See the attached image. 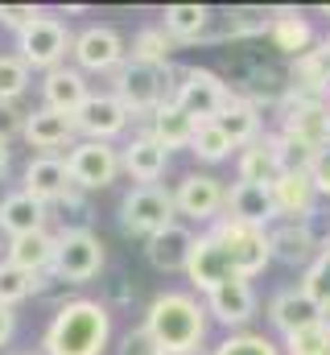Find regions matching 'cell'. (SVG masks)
<instances>
[{
    "mask_svg": "<svg viewBox=\"0 0 330 355\" xmlns=\"http://www.w3.org/2000/svg\"><path fill=\"white\" fill-rule=\"evenodd\" d=\"M107 339H112V310L91 297H71L54 310L42 335V355H103Z\"/></svg>",
    "mask_w": 330,
    "mask_h": 355,
    "instance_id": "1",
    "label": "cell"
},
{
    "mask_svg": "<svg viewBox=\"0 0 330 355\" xmlns=\"http://www.w3.org/2000/svg\"><path fill=\"white\" fill-rule=\"evenodd\" d=\"M145 331L162 355H198L202 339H207V306L182 289L157 293L149 302Z\"/></svg>",
    "mask_w": 330,
    "mask_h": 355,
    "instance_id": "2",
    "label": "cell"
},
{
    "mask_svg": "<svg viewBox=\"0 0 330 355\" xmlns=\"http://www.w3.org/2000/svg\"><path fill=\"white\" fill-rule=\"evenodd\" d=\"M173 67H149L137 58H124L120 71H112V95L128 107V116H153L165 99H173Z\"/></svg>",
    "mask_w": 330,
    "mask_h": 355,
    "instance_id": "3",
    "label": "cell"
},
{
    "mask_svg": "<svg viewBox=\"0 0 330 355\" xmlns=\"http://www.w3.org/2000/svg\"><path fill=\"white\" fill-rule=\"evenodd\" d=\"M71 46H75V33H71V25H67L62 17H54V12H42L29 29L17 33V58H21L29 71H42V75L67 67Z\"/></svg>",
    "mask_w": 330,
    "mask_h": 355,
    "instance_id": "4",
    "label": "cell"
},
{
    "mask_svg": "<svg viewBox=\"0 0 330 355\" xmlns=\"http://www.w3.org/2000/svg\"><path fill=\"white\" fill-rule=\"evenodd\" d=\"M232 99H236V91L227 87L215 71H207V67H182V71H177L173 103H177L194 124H215Z\"/></svg>",
    "mask_w": 330,
    "mask_h": 355,
    "instance_id": "5",
    "label": "cell"
},
{
    "mask_svg": "<svg viewBox=\"0 0 330 355\" xmlns=\"http://www.w3.org/2000/svg\"><path fill=\"white\" fill-rule=\"evenodd\" d=\"M173 219H177V207H173V190H165V186H132L120 198V232L124 236L153 240Z\"/></svg>",
    "mask_w": 330,
    "mask_h": 355,
    "instance_id": "6",
    "label": "cell"
},
{
    "mask_svg": "<svg viewBox=\"0 0 330 355\" xmlns=\"http://www.w3.org/2000/svg\"><path fill=\"white\" fill-rule=\"evenodd\" d=\"M107 261L103 240L91 227H67L58 232V252H54V277L62 285H87L91 277H99V268Z\"/></svg>",
    "mask_w": 330,
    "mask_h": 355,
    "instance_id": "7",
    "label": "cell"
},
{
    "mask_svg": "<svg viewBox=\"0 0 330 355\" xmlns=\"http://www.w3.org/2000/svg\"><path fill=\"white\" fill-rule=\"evenodd\" d=\"M211 236L227 248V257L236 265V277H244V281H252L256 272H264V265L272 261L268 232H260V227H248V223H236V219L219 215L215 227H211Z\"/></svg>",
    "mask_w": 330,
    "mask_h": 355,
    "instance_id": "8",
    "label": "cell"
},
{
    "mask_svg": "<svg viewBox=\"0 0 330 355\" xmlns=\"http://www.w3.org/2000/svg\"><path fill=\"white\" fill-rule=\"evenodd\" d=\"M281 137L322 153L330 149V99H297L285 95L281 99Z\"/></svg>",
    "mask_w": 330,
    "mask_h": 355,
    "instance_id": "9",
    "label": "cell"
},
{
    "mask_svg": "<svg viewBox=\"0 0 330 355\" xmlns=\"http://www.w3.org/2000/svg\"><path fill=\"white\" fill-rule=\"evenodd\" d=\"M67 170H71V182L79 190H103L124 174L120 149L107 141H75V149L67 153Z\"/></svg>",
    "mask_w": 330,
    "mask_h": 355,
    "instance_id": "10",
    "label": "cell"
},
{
    "mask_svg": "<svg viewBox=\"0 0 330 355\" xmlns=\"http://www.w3.org/2000/svg\"><path fill=\"white\" fill-rule=\"evenodd\" d=\"M79 71H91V75H112L124 67L128 50H124V37L112 29V25H87L82 33H75V46H71Z\"/></svg>",
    "mask_w": 330,
    "mask_h": 355,
    "instance_id": "11",
    "label": "cell"
},
{
    "mask_svg": "<svg viewBox=\"0 0 330 355\" xmlns=\"http://www.w3.org/2000/svg\"><path fill=\"white\" fill-rule=\"evenodd\" d=\"M128 107L112 95V91H91L82 99V107L75 112V128H79L82 141H116L124 128H128Z\"/></svg>",
    "mask_w": 330,
    "mask_h": 355,
    "instance_id": "12",
    "label": "cell"
},
{
    "mask_svg": "<svg viewBox=\"0 0 330 355\" xmlns=\"http://www.w3.org/2000/svg\"><path fill=\"white\" fill-rule=\"evenodd\" d=\"M227 202V186L215 174H186L173 186V207L177 215L194 219V223H215L219 211Z\"/></svg>",
    "mask_w": 330,
    "mask_h": 355,
    "instance_id": "13",
    "label": "cell"
},
{
    "mask_svg": "<svg viewBox=\"0 0 330 355\" xmlns=\"http://www.w3.org/2000/svg\"><path fill=\"white\" fill-rule=\"evenodd\" d=\"M75 137H79L75 116L54 112V107H33V112H25V132H21V141H25L29 149H37V157H58L62 145L75 149Z\"/></svg>",
    "mask_w": 330,
    "mask_h": 355,
    "instance_id": "14",
    "label": "cell"
},
{
    "mask_svg": "<svg viewBox=\"0 0 330 355\" xmlns=\"http://www.w3.org/2000/svg\"><path fill=\"white\" fill-rule=\"evenodd\" d=\"M120 166H124V174L132 178L137 186H162L165 170H169V149L157 145V137L145 128V132H137L120 149Z\"/></svg>",
    "mask_w": 330,
    "mask_h": 355,
    "instance_id": "15",
    "label": "cell"
},
{
    "mask_svg": "<svg viewBox=\"0 0 330 355\" xmlns=\"http://www.w3.org/2000/svg\"><path fill=\"white\" fill-rule=\"evenodd\" d=\"M223 211H227V219H236V223H248V227H260V232H268V227L277 223L272 190H268V186H256V182H240V178L232 182Z\"/></svg>",
    "mask_w": 330,
    "mask_h": 355,
    "instance_id": "16",
    "label": "cell"
},
{
    "mask_svg": "<svg viewBox=\"0 0 330 355\" xmlns=\"http://www.w3.org/2000/svg\"><path fill=\"white\" fill-rule=\"evenodd\" d=\"M186 277H190V285H194V289H202V293H211L215 285H223V281H232V277H236V265H232L227 248H223L211 232L194 240V252H190Z\"/></svg>",
    "mask_w": 330,
    "mask_h": 355,
    "instance_id": "17",
    "label": "cell"
},
{
    "mask_svg": "<svg viewBox=\"0 0 330 355\" xmlns=\"http://www.w3.org/2000/svg\"><path fill=\"white\" fill-rule=\"evenodd\" d=\"M207 314L215 322H223V327H248L252 314H256V289H252V281L232 277V281L215 285L207 293Z\"/></svg>",
    "mask_w": 330,
    "mask_h": 355,
    "instance_id": "18",
    "label": "cell"
},
{
    "mask_svg": "<svg viewBox=\"0 0 330 355\" xmlns=\"http://www.w3.org/2000/svg\"><path fill=\"white\" fill-rule=\"evenodd\" d=\"M272 207H277V219L285 215V223H310L314 215V202H318V190L310 174H297V170H285L272 186Z\"/></svg>",
    "mask_w": 330,
    "mask_h": 355,
    "instance_id": "19",
    "label": "cell"
},
{
    "mask_svg": "<svg viewBox=\"0 0 330 355\" xmlns=\"http://www.w3.org/2000/svg\"><path fill=\"white\" fill-rule=\"evenodd\" d=\"M71 170H67V157H33L21 174V190L33 194L37 202H62L71 194Z\"/></svg>",
    "mask_w": 330,
    "mask_h": 355,
    "instance_id": "20",
    "label": "cell"
},
{
    "mask_svg": "<svg viewBox=\"0 0 330 355\" xmlns=\"http://www.w3.org/2000/svg\"><path fill=\"white\" fill-rule=\"evenodd\" d=\"M194 232L186 227V223H169L165 232H157L153 240H145V257H149V265L157 268V272H186L190 265V252H194Z\"/></svg>",
    "mask_w": 330,
    "mask_h": 355,
    "instance_id": "21",
    "label": "cell"
},
{
    "mask_svg": "<svg viewBox=\"0 0 330 355\" xmlns=\"http://www.w3.org/2000/svg\"><path fill=\"white\" fill-rule=\"evenodd\" d=\"M46 219H50V207L37 202V198L25 194V190H12V194L0 198V232H4L8 240L46 232Z\"/></svg>",
    "mask_w": 330,
    "mask_h": 355,
    "instance_id": "22",
    "label": "cell"
},
{
    "mask_svg": "<svg viewBox=\"0 0 330 355\" xmlns=\"http://www.w3.org/2000/svg\"><path fill=\"white\" fill-rule=\"evenodd\" d=\"M268 244H272V261H281V265L310 268L318 261V252H322V244L310 232V223H277V227H268Z\"/></svg>",
    "mask_w": 330,
    "mask_h": 355,
    "instance_id": "23",
    "label": "cell"
},
{
    "mask_svg": "<svg viewBox=\"0 0 330 355\" xmlns=\"http://www.w3.org/2000/svg\"><path fill=\"white\" fill-rule=\"evenodd\" d=\"M54 252H58V236L46 227V232H33V236H17V240H8L4 261L17 265L21 272H29V277H46V272L54 268Z\"/></svg>",
    "mask_w": 330,
    "mask_h": 355,
    "instance_id": "24",
    "label": "cell"
},
{
    "mask_svg": "<svg viewBox=\"0 0 330 355\" xmlns=\"http://www.w3.org/2000/svg\"><path fill=\"white\" fill-rule=\"evenodd\" d=\"M268 42H272L277 54H285V58L293 62V58H302L306 50H314V25H310L297 8H272Z\"/></svg>",
    "mask_w": 330,
    "mask_h": 355,
    "instance_id": "25",
    "label": "cell"
},
{
    "mask_svg": "<svg viewBox=\"0 0 330 355\" xmlns=\"http://www.w3.org/2000/svg\"><path fill=\"white\" fill-rule=\"evenodd\" d=\"M268 322L289 339V335H297V331H306V327L318 322V306L306 297L302 285H297V289H281V293L268 302Z\"/></svg>",
    "mask_w": 330,
    "mask_h": 355,
    "instance_id": "26",
    "label": "cell"
},
{
    "mask_svg": "<svg viewBox=\"0 0 330 355\" xmlns=\"http://www.w3.org/2000/svg\"><path fill=\"white\" fill-rule=\"evenodd\" d=\"M87 95L91 91H87V79H82L79 67H58V71H50L42 79V107H54V112L75 116Z\"/></svg>",
    "mask_w": 330,
    "mask_h": 355,
    "instance_id": "27",
    "label": "cell"
},
{
    "mask_svg": "<svg viewBox=\"0 0 330 355\" xmlns=\"http://www.w3.org/2000/svg\"><path fill=\"white\" fill-rule=\"evenodd\" d=\"M289 95L297 99H330V67L318 50H306L289 62Z\"/></svg>",
    "mask_w": 330,
    "mask_h": 355,
    "instance_id": "28",
    "label": "cell"
},
{
    "mask_svg": "<svg viewBox=\"0 0 330 355\" xmlns=\"http://www.w3.org/2000/svg\"><path fill=\"white\" fill-rule=\"evenodd\" d=\"M149 132L157 137V145H165L169 153L173 149H190V141H194V132H198V124L173 103V99H165L162 107L149 116Z\"/></svg>",
    "mask_w": 330,
    "mask_h": 355,
    "instance_id": "29",
    "label": "cell"
},
{
    "mask_svg": "<svg viewBox=\"0 0 330 355\" xmlns=\"http://www.w3.org/2000/svg\"><path fill=\"white\" fill-rule=\"evenodd\" d=\"M281 174L285 170H281V157H277V137H260V141L244 145V153H240V182L272 186Z\"/></svg>",
    "mask_w": 330,
    "mask_h": 355,
    "instance_id": "30",
    "label": "cell"
},
{
    "mask_svg": "<svg viewBox=\"0 0 330 355\" xmlns=\"http://www.w3.org/2000/svg\"><path fill=\"white\" fill-rule=\"evenodd\" d=\"M207 25H211V8L207 4H169L162 12V29L177 42H202L207 37Z\"/></svg>",
    "mask_w": 330,
    "mask_h": 355,
    "instance_id": "31",
    "label": "cell"
},
{
    "mask_svg": "<svg viewBox=\"0 0 330 355\" xmlns=\"http://www.w3.org/2000/svg\"><path fill=\"white\" fill-rule=\"evenodd\" d=\"M223 132H227V141L240 149V145H252V141H260V107H252L244 95H236L227 107H223V116L215 120Z\"/></svg>",
    "mask_w": 330,
    "mask_h": 355,
    "instance_id": "32",
    "label": "cell"
},
{
    "mask_svg": "<svg viewBox=\"0 0 330 355\" xmlns=\"http://www.w3.org/2000/svg\"><path fill=\"white\" fill-rule=\"evenodd\" d=\"M173 50H177V42L165 33L162 25H145V29H137L132 54H128V58L149 62V67H169V54H173Z\"/></svg>",
    "mask_w": 330,
    "mask_h": 355,
    "instance_id": "33",
    "label": "cell"
},
{
    "mask_svg": "<svg viewBox=\"0 0 330 355\" xmlns=\"http://www.w3.org/2000/svg\"><path fill=\"white\" fill-rule=\"evenodd\" d=\"M268 25H272V8H256V4H248V8H232V12L223 17V33H219V37H207V42H223V37H256V33H268Z\"/></svg>",
    "mask_w": 330,
    "mask_h": 355,
    "instance_id": "34",
    "label": "cell"
},
{
    "mask_svg": "<svg viewBox=\"0 0 330 355\" xmlns=\"http://www.w3.org/2000/svg\"><path fill=\"white\" fill-rule=\"evenodd\" d=\"M232 141H227V132L219 128V124H198V132H194V141H190V153L198 157V162H227L232 157Z\"/></svg>",
    "mask_w": 330,
    "mask_h": 355,
    "instance_id": "35",
    "label": "cell"
},
{
    "mask_svg": "<svg viewBox=\"0 0 330 355\" xmlns=\"http://www.w3.org/2000/svg\"><path fill=\"white\" fill-rule=\"evenodd\" d=\"M33 83V71L17 54H0V103H17Z\"/></svg>",
    "mask_w": 330,
    "mask_h": 355,
    "instance_id": "36",
    "label": "cell"
},
{
    "mask_svg": "<svg viewBox=\"0 0 330 355\" xmlns=\"http://www.w3.org/2000/svg\"><path fill=\"white\" fill-rule=\"evenodd\" d=\"M29 293H33V277L21 272L17 265H8V261H0V306L17 310Z\"/></svg>",
    "mask_w": 330,
    "mask_h": 355,
    "instance_id": "37",
    "label": "cell"
},
{
    "mask_svg": "<svg viewBox=\"0 0 330 355\" xmlns=\"http://www.w3.org/2000/svg\"><path fill=\"white\" fill-rule=\"evenodd\" d=\"M302 289H306V297H310L318 310L330 302V252H327V248L318 252V261H314V265L306 268V277H302Z\"/></svg>",
    "mask_w": 330,
    "mask_h": 355,
    "instance_id": "38",
    "label": "cell"
},
{
    "mask_svg": "<svg viewBox=\"0 0 330 355\" xmlns=\"http://www.w3.org/2000/svg\"><path fill=\"white\" fill-rule=\"evenodd\" d=\"M211 355H281V347L264 335H252V331H240V335H227Z\"/></svg>",
    "mask_w": 330,
    "mask_h": 355,
    "instance_id": "39",
    "label": "cell"
},
{
    "mask_svg": "<svg viewBox=\"0 0 330 355\" xmlns=\"http://www.w3.org/2000/svg\"><path fill=\"white\" fill-rule=\"evenodd\" d=\"M285 355H330V331H322L318 322L289 335L285 339Z\"/></svg>",
    "mask_w": 330,
    "mask_h": 355,
    "instance_id": "40",
    "label": "cell"
},
{
    "mask_svg": "<svg viewBox=\"0 0 330 355\" xmlns=\"http://www.w3.org/2000/svg\"><path fill=\"white\" fill-rule=\"evenodd\" d=\"M37 17H42V8H37V4H0V25H4V29H12V33L29 29Z\"/></svg>",
    "mask_w": 330,
    "mask_h": 355,
    "instance_id": "41",
    "label": "cell"
},
{
    "mask_svg": "<svg viewBox=\"0 0 330 355\" xmlns=\"http://www.w3.org/2000/svg\"><path fill=\"white\" fill-rule=\"evenodd\" d=\"M21 132H25V112L17 103H0V141L12 145Z\"/></svg>",
    "mask_w": 330,
    "mask_h": 355,
    "instance_id": "42",
    "label": "cell"
},
{
    "mask_svg": "<svg viewBox=\"0 0 330 355\" xmlns=\"http://www.w3.org/2000/svg\"><path fill=\"white\" fill-rule=\"evenodd\" d=\"M120 355H157V343L149 339L145 327H137V331H128V335L120 339Z\"/></svg>",
    "mask_w": 330,
    "mask_h": 355,
    "instance_id": "43",
    "label": "cell"
},
{
    "mask_svg": "<svg viewBox=\"0 0 330 355\" xmlns=\"http://www.w3.org/2000/svg\"><path fill=\"white\" fill-rule=\"evenodd\" d=\"M310 182H314L318 194H327L330 198V149H322V153L314 157V166H310Z\"/></svg>",
    "mask_w": 330,
    "mask_h": 355,
    "instance_id": "44",
    "label": "cell"
},
{
    "mask_svg": "<svg viewBox=\"0 0 330 355\" xmlns=\"http://www.w3.org/2000/svg\"><path fill=\"white\" fill-rule=\"evenodd\" d=\"M12 335H17V310L0 306V347H8V343H12Z\"/></svg>",
    "mask_w": 330,
    "mask_h": 355,
    "instance_id": "45",
    "label": "cell"
},
{
    "mask_svg": "<svg viewBox=\"0 0 330 355\" xmlns=\"http://www.w3.org/2000/svg\"><path fill=\"white\" fill-rule=\"evenodd\" d=\"M8 166H12V149H8V145L0 141V178L8 174Z\"/></svg>",
    "mask_w": 330,
    "mask_h": 355,
    "instance_id": "46",
    "label": "cell"
},
{
    "mask_svg": "<svg viewBox=\"0 0 330 355\" xmlns=\"http://www.w3.org/2000/svg\"><path fill=\"white\" fill-rule=\"evenodd\" d=\"M318 327H322V331H330V302L318 310Z\"/></svg>",
    "mask_w": 330,
    "mask_h": 355,
    "instance_id": "47",
    "label": "cell"
},
{
    "mask_svg": "<svg viewBox=\"0 0 330 355\" xmlns=\"http://www.w3.org/2000/svg\"><path fill=\"white\" fill-rule=\"evenodd\" d=\"M318 54H322V62H327V67H330V33H327V37H322V42H318Z\"/></svg>",
    "mask_w": 330,
    "mask_h": 355,
    "instance_id": "48",
    "label": "cell"
},
{
    "mask_svg": "<svg viewBox=\"0 0 330 355\" xmlns=\"http://www.w3.org/2000/svg\"><path fill=\"white\" fill-rule=\"evenodd\" d=\"M17 355H42V352H17Z\"/></svg>",
    "mask_w": 330,
    "mask_h": 355,
    "instance_id": "49",
    "label": "cell"
},
{
    "mask_svg": "<svg viewBox=\"0 0 330 355\" xmlns=\"http://www.w3.org/2000/svg\"><path fill=\"white\" fill-rule=\"evenodd\" d=\"M322 248H327V252H330V240H327V244H322Z\"/></svg>",
    "mask_w": 330,
    "mask_h": 355,
    "instance_id": "50",
    "label": "cell"
},
{
    "mask_svg": "<svg viewBox=\"0 0 330 355\" xmlns=\"http://www.w3.org/2000/svg\"><path fill=\"white\" fill-rule=\"evenodd\" d=\"M327 12H330V8H327Z\"/></svg>",
    "mask_w": 330,
    "mask_h": 355,
    "instance_id": "51",
    "label": "cell"
},
{
    "mask_svg": "<svg viewBox=\"0 0 330 355\" xmlns=\"http://www.w3.org/2000/svg\"><path fill=\"white\" fill-rule=\"evenodd\" d=\"M157 355H162V352H157Z\"/></svg>",
    "mask_w": 330,
    "mask_h": 355,
    "instance_id": "52",
    "label": "cell"
}]
</instances>
